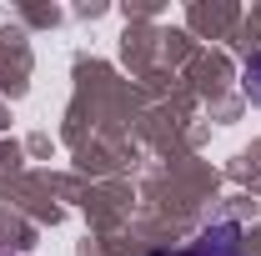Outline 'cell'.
Returning <instances> with one entry per match:
<instances>
[{"label":"cell","instance_id":"cell-2","mask_svg":"<svg viewBox=\"0 0 261 256\" xmlns=\"http://www.w3.org/2000/svg\"><path fill=\"white\" fill-rule=\"evenodd\" d=\"M241 91L261 106V56H251V61H246V70H241Z\"/></svg>","mask_w":261,"mask_h":256},{"label":"cell","instance_id":"cell-1","mask_svg":"<svg viewBox=\"0 0 261 256\" xmlns=\"http://www.w3.org/2000/svg\"><path fill=\"white\" fill-rule=\"evenodd\" d=\"M151 256H241V231L221 221V226H206L186 251H151Z\"/></svg>","mask_w":261,"mask_h":256}]
</instances>
